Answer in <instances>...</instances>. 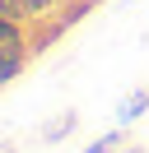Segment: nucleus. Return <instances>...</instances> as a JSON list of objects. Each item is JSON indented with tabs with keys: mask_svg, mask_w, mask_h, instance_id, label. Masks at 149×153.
I'll return each instance as SVG.
<instances>
[{
	"mask_svg": "<svg viewBox=\"0 0 149 153\" xmlns=\"http://www.w3.org/2000/svg\"><path fill=\"white\" fill-rule=\"evenodd\" d=\"M28 56H33V47H28V42H19V47H0V88L14 84V79L23 74Z\"/></svg>",
	"mask_w": 149,
	"mask_h": 153,
	"instance_id": "1",
	"label": "nucleus"
},
{
	"mask_svg": "<svg viewBox=\"0 0 149 153\" xmlns=\"http://www.w3.org/2000/svg\"><path fill=\"white\" fill-rule=\"evenodd\" d=\"M74 125H79V111H74V107H65L56 121H47L42 130H37V139H42V144H61L65 134H74Z\"/></svg>",
	"mask_w": 149,
	"mask_h": 153,
	"instance_id": "2",
	"label": "nucleus"
},
{
	"mask_svg": "<svg viewBox=\"0 0 149 153\" xmlns=\"http://www.w3.org/2000/svg\"><path fill=\"white\" fill-rule=\"evenodd\" d=\"M144 111H149V88H130V93L121 97V107H117V125H130V121H140Z\"/></svg>",
	"mask_w": 149,
	"mask_h": 153,
	"instance_id": "3",
	"label": "nucleus"
},
{
	"mask_svg": "<svg viewBox=\"0 0 149 153\" xmlns=\"http://www.w3.org/2000/svg\"><path fill=\"white\" fill-rule=\"evenodd\" d=\"M121 139H126V125H117V130L98 134V139H93V144H89L84 153H117V149H121Z\"/></svg>",
	"mask_w": 149,
	"mask_h": 153,
	"instance_id": "4",
	"label": "nucleus"
},
{
	"mask_svg": "<svg viewBox=\"0 0 149 153\" xmlns=\"http://www.w3.org/2000/svg\"><path fill=\"white\" fill-rule=\"evenodd\" d=\"M19 42H23V28H19V19L0 14V47H19Z\"/></svg>",
	"mask_w": 149,
	"mask_h": 153,
	"instance_id": "5",
	"label": "nucleus"
},
{
	"mask_svg": "<svg viewBox=\"0 0 149 153\" xmlns=\"http://www.w3.org/2000/svg\"><path fill=\"white\" fill-rule=\"evenodd\" d=\"M89 10H93V0H79V5H70V10L61 14V28H70V23H79V19H84Z\"/></svg>",
	"mask_w": 149,
	"mask_h": 153,
	"instance_id": "6",
	"label": "nucleus"
},
{
	"mask_svg": "<svg viewBox=\"0 0 149 153\" xmlns=\"http://www.w3.org/2000/svg\"><path fill=\"white\" fill-rule=\"evenodd\" d=\"M56 5H61V0H23V10H28V14H51Z\"/></svg>",
	"mask_w": 149,
	"mask_h": 153,
	"instance_id": "7",
	"label": "nucleus"
},
{
	"mask_svg": "<svg viewBox=\"0 0 149 153\" xmlns=\"http://www.w3.org/2000/svg\"><path fill=\"white\" fill-rule=\"evenodd\" d=\"M0 14H9V19H23V0H0Z\"/></svg>",
	"mask_w": 149,
	"mask_h": 153,
	"instance_id": "8",
	"label": "nucleus"
},
{
	"mask_svg": "<svg viewBox=\"0 0 149 153\" xmlns=\"http://www.w3.org/2000/svg\"><path fill=\"white\" fill-rule=\"evenodd\" d=\"M0 153H14V144H0Z\"/></svg>",
	"mask_w": 149,
	"mask_h": 153,
	"instance_id": "9",
	"label": "nucleus"
}]
</instances>
